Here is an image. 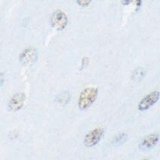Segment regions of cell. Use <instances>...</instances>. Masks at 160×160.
I'll list each match as a JSON object with an SVG mask.
<instances>
[{
    "label": "cell",
    "instance_id": "cell-1",
    "mask_svg": "<svg viewBox=\"0 0 160 160\" xmlns=\"http://www.w3.org/2000/svg\"><path fill=\"white\" fill-rule=\"evenodd\" d=\"M98 93V88L89 87L85 88L80 94L78 98V107L81 110H86L90 107L96 100Z\"/></svg>",
    "mask_w": 160,
    "mask_h": 160
},
{
    "label": "cell",
    "instance_id": "cell-2",
    "mask_svg": "<svg viewBox=\"0 0 160 160\" xmlns=\"http://www.w3.org/2000/svg\"><path fill=\"white\" fill-rule=\"evenodd\" d=\"M68 17L62 11L57 10L52 14L51 23L52 27L57 30H63L68 25Z\"/></svg>",
    "mask_w": 160,
    "mask_h": 160
},
{
    "label": "cell",
    "instance_id": "cell-3",
    "mask_svg": "<svg viewBox=\"0 0 160 160\" xmlns=\"http://www.w3.org/2000/svg\"><path fill=\"white\" fill-rule=\"evenodd\" d=\"M160 98V92L159 91H152L144 96L138 104V110L141 111H145L151 108L152 105L159 101Z\"/></svg>",
    "mask_w": 160,
    "mask_h": 160
},
{
    "label": "cell",
    "instance_id": "cell-4",
    "mask_svg": "<svg viewBox=\"0 0 160 160\" xmlns=\"http://www.w3.org/2000/svg\"><path fill=\"white\" fill-rule=\"evenodd\" d=\"M104 132H105V131L101 127H98L92 129L90 132L87 133L85 136L84 144L88 148H91V147L96 145L101 140Z\"/></svg>",
    "mask_w": 160,
    "mask_h": 160
},
{
    "label": "cell",
    "instance_id": "cell-5",
    "mask_svg": "<svg viewBox=\"0 0 160 160\" xmlns=\"http://www.w3.org/2000/svg\"><path fill=\"white\" fill-rule=\"evenodd\" d=\"M38 57V52L35 48H27L20 55V60L23 64L29 65L35 62Z\"/></svg>",
    "mask_w": 160,
    "mask_h": 160
},
{
    "label": "cell",
    "instance_id": "cell-6",
    "mask_svg": "<svg viewBox=\"0 0 160 160\" xmlns=\"http://www.w3.org/2000/svg\"><path fill=\"white\" fill-rule=\"evenodd\" d=\"M26 99V95L23 92H17L11 98L8 102V108L11 111H18L23 108Z\"/></svg>",
    "mask_w": 160,
    "mask_h": 160
},
{
    "label": "cell",
    "instance_id": "cell-7",
    "mask_svg": "<svg viewBox=\"0 0 160 160\" xmlns=\"http://www.w3.org/2000/svg\"><path fill=\"white\" fill-rule=\"evenodd\" d=\"M159 140V137L158 134L152 133L148 135L143 139L141 143V147L145 149H150L153 148L157 144Z\"/></svg>",
    "mask_w": 160,
    "mask_h": 160
},
{
    "label": "cell",
    "instance_id": "cell-8",
    "mask_svg": "<svg viewBox=\"0 0 160 160\" xmlns=\"http://www.w3.org/2000/svg\"><path fill=\"white\" fill-rule=\"evenodd\" d=\"M144 74H145V71L144 68H138L132 72V78L133 80H137L138 81V80L142 79L143 77L144 76Z\"/></svg>",
    "mask_w": 160,
    "mask_h": 160
},
{
    "label": "cell",
    "instance_id": "cell-9",
    "mask_svg": "<svg viewBox=\"0 0 160 160\" xmlns=\"http://www.w3.org/2000/svg\"><path fill=\"white\" fill-rule=\"evenodd\" d=\"M126 139V134H120V135H117L116 137V138H115V142L120 144V143H122L123 141H125Z\"/></svg>",
    "mask_w": 160,
    "mask_h": 160
},
{
    "label": "cell",
    "instance_id": "cell-10",
    "mask_svg": "<svg viewBox=\"0 0 160 160\" xmlns=\"http://www.w3.org/2000/svg\"><path fill=\"white\" fill-rule=\"evenodd\" d=\"M77 3L82 7H87L90 4L91 1H90V0H79V1L77 2Z\"/></svg>",
    "mask_w": 160,
    "mask_h": 160
},
{
    "label": "cell",
    "instance_id": "cell-11",
    "mask_svg": "<svg viewBox=\"0 0 160 160\" xmlns=\"http://www.w3.org/2000/svg\"><path fill=\"white\" fill-rule=\"evenodd\" d=\"M129 3H131V2H130V1H124V2H122V4H124V5H129Z\"/></svg>",
    "mask_w": 160,
    "mask_h": 160
},
{
    "label": "cell",
    "instance_id": "cell-12",
    "mask_svg": "<svg viewBox=\"0 0 160 160\" xmlns=\"http://www.w3.org/2000/svg\"><path fill=\"white\" fill-rule=\"evenodd\" d=\"M144 160H147V159H144Z\"/></svg>",
    "mask_w": 160,
    "mask_h": 160
}]
</instances>
